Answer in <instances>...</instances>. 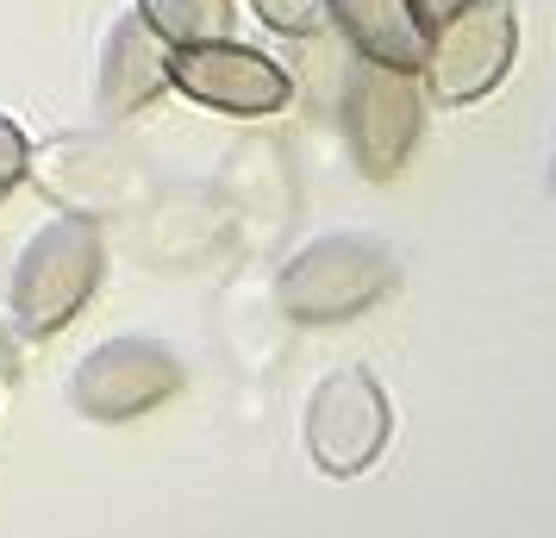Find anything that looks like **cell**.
I'll list each match as a JSON object with an SVG mask.
<instances>
[{"mask_svg":"<svg viewBox=\"0 0 556 538\" xmlns=\"http://www.w3.org/2000/svg\"><path fill=\"white\" fill-rule=\"evenodd\" d=\"M101 263H106V245H101L94 220H81V213L45 220L20 245V257H13V283H7V320H13V333H26V338L63 333L88 308V295L101 283Z\"/></svg>","mask_w":556,"mask_h":538,"instance_id":"1","label":"cell"},{"mask_svg":"<svg viewBox=\"0 0 556 538\" xmlns=\"http://www.w3.org/2000/svg\"><path fill=\"white\" fill-rule=\"evenodd\" d=\"M388 288H394V257H388V245L356 238V232H331V238H313L281 270L276 301L301 326H338V320H356L363 308H376Z\"/></svg>","mask_w":556,"mask_h":538,"instance_id":"2","label":"cell"},{"mask_svg":"<svg viewBox=\"0 0 556 538\" xmlns=\"http://www.w3.org/2000/svg\"><path fill=\"white\" fill-rule=\"evenodd\" d=\"M513 57H519V13H513V0H463L451 20L431 26L419 76L431 82L438 101L469 107L501 88Z\"/></svg>","mask_w":556,"mask_h":538,"instance_id":"3","label":"cell"},{"mask_svg":"<svg viewBox=\"0 0 556 538\" xmlns=\"http://www.w3.org/2000/svg\"><path fill=\"white\" fill-rule=\"evenodd\" d=\"M426 126V101H419V76L413 70H388V63H356L351 88H344V132H351V157L369 182H394L401 163L419 145Z\"/></svg>","mask_w":556,"mask_h":538,"instance_id":"4","label":"cell"},{"mask_svg":"<svg viewBox=\"0 0 556 538\" xmlns=\"http://www.w3.org/2000/svg\"><path fill=\"white\" fill-rule=\"evenodd\" d=\"M388 395L369 370H331L306 401V451L326 476H363L376 470L388 445Z\"/></svg>","mask_w":556,"mask_h":538,"instance_id":"5","label":"cell"},{"mask_svg":"<svg viewBox=\"0 0 556 538\" xmlns=\"http://www.w3.org/2000/svg\"><path fill=\"white\" fill-rule=\"evenodd\" d=\"M169 88H181L188 101L213 107V113H231V120H263V113H281V101H288V70L276 57L213 38V45L169 51Z\"/></svg>","mask_w":556,"mask_h":538,"instance_id":"6","label":"cell"},{"mask_svg":"<svg viewBox=\"0 0 556 538\" xmlns=\"http://www.w3.org/2000/svg\"><path fill=\"white\" fill-rule=\"evenodd\" d=\"M181 383V363L151 345V338H113L101 351H88L81 370L70 376V401H76L88 420H138V413H151L163 395H176Z\"/></svg>","mask_w":556,"mask_h":538,"instance_id":"7","label":"cell"},{"mask_svg":"<svg viewBox=\"0 0 556 538\" xmlns=\"http://www.w3.org/2000/svg\"><path fill=\"white\" fill-rule=\"evenodd\" d=\"M163 88H169V45L144 26V13H126L106 32L101 51V113L126 120L138 107H151Z\"/></svg>","mask_w":556,"mask_h":538,"instance_id":"8","label":"cell"},{"mask_svg":"<svg viewBox=\"0 0 556 538\" xmlns=\"http://www.w3.org/2000/svg\"><path fill=\"white\" fill-rule=\"evenodd\" d=\"M331 20L351 32L356 57L388 63V70H413V76H419L431 32L413 20L406 0H331Z\"/></svg>","mask_w":556,"mask_h":538,"instance_id":"9","label":"cell"},{"mask_svg":"<svg viewBox=\"0 0 556 538\" xmlns=\"http://www.w3.org/2000/svg\"><path fill=\"white\" fill-rule=\"evenodd\" d=\"M144 26L181 51V45H213V38H231V0H138Z\"/></svg>","mask_w":556,"mask_h":538,"instance_id":"10","label":"cell"},{"mask_svg":"<svg viewBox=\"0 0 556 538\" xmlns=\"http://www.w3.org/2000/svg\"><path fill=\"white\" fill-rule=\"evenodd\" d=\"M256 20L281 38H313L331 26V0H251Z\"/></svg>","mask_w":556,"mask_h":538,"instance_id":"11","label":"cell"},{"mask_svg":"<svg viewBox=\"0 0 556 538\" xmlns=\"http://www.w3.org/2000/svg\"><path fill=\"white\" fill-rule=\"evenodd\" d=\"M26 170H31V138L0 113V195H7V188H20Z\"/></svg>","mask_w":556,"mask_h":538,"instance_id":"12","label":"cell"},{"mask_svg":"<svg viewBox=\"0 0 556 538\" xmlns=\"http://www.w3.org/2000/svg\"><path fill=\"white\" fill-rule=\"evenodd\" d=\"M406 7H413V20H419V26H438V20H451L456 7H463V0H406Z\"/></svg>","mask_w":556,"mask_h":538,"instance_id":"13","label":"cell"},{"mask_svg":"<svg viewBox=\"0 0 556 538\" xmlns=\"http://www.w3.org/2000/svg\"><path fill=\"white\" fill-rule=\"evenodd\" d=\"M551 182H556V176H551Z\"/></svg>","mask_w":556,"mask_h":538,"instance_id":"14","label":"cell"}]
</instances>
